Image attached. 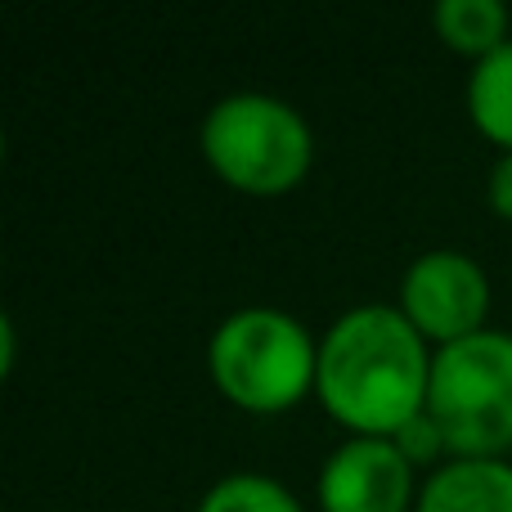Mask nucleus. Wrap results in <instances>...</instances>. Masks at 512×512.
Returning <instances> with one entry per match:
<instances>
[{
	"instance_id": "8",
	"label": "nucleus",
	"mask_w": 512,
	"mask_h": 512,
	"mask_svg": "<svg viewBox=\"0 0 512 512\" xmlns=\"http://www.w3.org/2000/svg\"><path fill=\"white\" fill-rule=\"evenodd\" d=\"M432 32L450 54L481 63L512 41V14L504 0H441L432 9Z\"/></svg>"
},
{
	"instance_id": "1",
	"label": "nucleus",
	"mask_w": 512,
	"mask_h": 512,
	"mask_svg": "<svg viewBox=\"0 0 512 512\" xmlns=\"http://www.w3.org/2000/svg\"><path fill=\"white\" fill-rule=\"evenodd\" d=\"M432 360L396 301H360L319 337L315 405L346 436H396L427 409Z\"/></svg>"
},
{
	"instance_id": "6",
	"label": "nucleus",
	"mask_w": 512,
	"mask_h": 512,
	"mask_svg": "<svg viewBox=\"0 0 512 512\" xmlns=\"http://www.w3.org/2000/svg\"><path fill=\"white\" fill-rule=\"evenodd\" d=\"M418 468L391 436H342L315 477L319 512H414Z\"/></svg>"
},
{
	"instance_id": "12",
	"label": "nucleus",
	"mask_w": 512,
	"mask_h": 512,
	"mask_svg": "<svg viewBox=\"0 0 512 512\" xmlns=\"http://www.w3.org/2000/svg\"><path fill=\"white\" fill-rule=\"evenodd\" d=\"M486 207L504 225H512V153H499L486 176Z\"/></svg>"
},
{
	"instance_id": "10",
	"label": "nucleus",
	"mask_w": 512,
	"mask_h": 512,
	"mask_svg": "<svg viewBox=\"0 0 512 512\" xmlns=\"http://www.w3.org/2000/svg\"><path fill=\"white\" fill-rule=\"evenodd\" d=\"M194 512H310L292 486L270 472H225L198 495Z\"/></svg>"
},
{
	"instance_id": "5",
	"label": "nucleus",
	"mask_w": 512,
	"mask_h": 512,
	"mask_svg": "<svg viewBox=\"0 0 512 512\" xmlns=\"http://www.w3.org/2000/svg\"><path fill=\"white\" fill-rule=\"evenodd\" d=\"M396 306L418 328V337L432 351H441V346L486 333L495 288H490V274L477 256L459 248H432V252H418L405 265L396 288Z\"/></svg>"
},
{
	"instance_id": "2",
	"label": "nucleus",
	"mask_w": 512,
	"mask_h": 512,
	"mask_svg": "<svg viewBox=\"0 0 512 512\" xmlns=\"http://www.w3.org/2000/svg\"><path fill=\"white\" fill-rule=\"evenodd\" d=\"M198 153L230 194L288 198L315 171V126L292 99L270 90H230L207 104Z\"/></svg>"
},
{
	"instance_id": "9",
	"label": "nucleus",
	"mask_w": 512,
	"mask_h": 512,
	"mask_svg": "<svg viewBox=\"0 0 512 512\" xmlns=\"http://www.w3.org/2000/svg\"><path fill=\"white\" fill-rule=\"evenodd\" d=\"M472 131L499 153H512V41L490 59L472 63L468 86H463Z\"/></svg>"
},
{
	"instance_id": "11",
	"label": "nucleus",
	"mask_w": 512,
	"mask_h": 512,
	"mask_svg": "<svg viewBox=\"0 0 512 512\" xmlns=\"http://www.w3.org/2000/svg\"><path fill=\"white\" fill-rule=\"evenodd\" d=\"M391 441L400 445V454H405V459L414 463L418 472H423V468H427V472H436L441 463H450V450H445V436H441V427H436L432 418H427V409L414 418V423L400 427V432L391 436Z\"/></svg>"
},
{
	"instance_id": "13",
	"label": "nucleus",
	"mask_w": 512,
	"mask_h": 512,
	"mask_svg": "<svg viewBox=\"0 0 512 512\" xmlns=\"http://www.w3.org/2000/svg\"><path fill=\"white\" fill-rule=\"evenodd\" d=\"M14 364H18V324L14 315H5L0 319V378H9Z\"/></svg>"
},
{
	"instance_id": "3",
	"label": "nucleus",
	"mask_w": 512,
	"mask_h": 512,
	"mask_svg": "<svg viewBox=\"0 0 512 512\" xmlns=\"http://www.w3.org/2000/svg\"><path fill=\"white\" fill-rule=\"evenodd\" d=\"M216 396L252 418H279L315 400L319 337L283 306H239L207 337Z\"/></svg>"
},
{
	"instance_id": "7",
	"label": "nucleus",
	"mask_w": 512,
	"mask_h": 512,
	"mask_svg": "<svg viewBox=\"0 0 512 512\" xmlns=\"http://www.w3.org/2000/svg\"><path fill=\"white\" fill-rule=\"evenodd\" d=\"M414 512H512L508 459H450L423 477Z\"/></svg>"
},
{
	"instance_id": "4",
	"label": "nucleus",
	"mask_w": 512,
	"mask_h": 512,
	"mask_svg": "<svg viewBox=\"0 0 512 512\" xmlns=\"http://www.w3.org/2000/svg\"><path fill=\"white\" fill-rule=\"evenodd\" d=\"M427 418L441 427L450 459L512 454V333L486 328L441 346L432 360Z\"/></svg>"
}]
</instances>
